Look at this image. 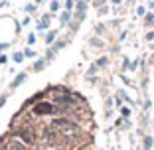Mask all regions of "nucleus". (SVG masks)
Segmentation results:
<instances>
[{
  "instance_id": "obj_2",
  "label": "nucleus",
  "mask_w": 154,
  "mask_h": 150,
  "mask_svg": "<svg viewBox=\"0 0 154 150\" xmlns=\"http://www.w3.org/2000/svg\"><path fill=\"white\" fill-rule=\"evenodd\" d=\"M10 150H26V148H24L20 142H12V144H10Z\"/></svg>"
},
{
  "instance_id": "obj_3",
  "label": "nucleus",
  "mask_w": 154,
  "mask_h": 150,
  "mask_svg": "<svg viewBox=\"0 0 154 150\" xmlns=\"http://www.w3.org/2000/svg\"><path fill=\"white\" fill-rule=\"evenodd\" d=\"M144 146H146V148H150V146H152V138H146V140H144Z\"/></svg>"
},
{
  "instance_id": "obj_1",
  "label": "nucleus",
  "mask_w": 154,
  "mask_h": 150,
  "mask_svg": "<svg viewBox=\"0 0 154 150\" xmlns=\"http://www.w3.org/2000/svg\"><path fill=\"white\" fill-rule=\"evenodd\" d=\"M38 113H48V111H54V107H48V105H42V107H36Z\"/></svg>"
}]
</instances>
